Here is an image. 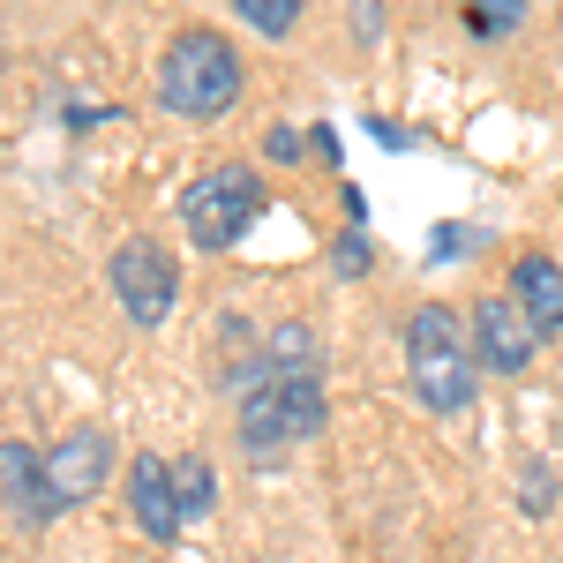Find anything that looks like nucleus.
Wrapping results in <instances>:
<instances>
[{"label": "nucleus", "instance_id": "nucleus-1", "mask_svg": "<svg viewBox=\"0 0 563 563\" xmlns=\"http://www.w3.org/2000/svg\"><path fill=\"white\" fill-rule=\"evenodd\" d=\"M406 376H413V398L429 413H466L481 384L474 323H459L443 301H421L406 316Z\"/></svg>", "mask_w": 563, "mask_h": 563}, {"label": "nucleus", "instance_id": "nucleus-2", "mask_svg": "<svg viewBox=\"0 0 563 563\" xmlns=\"http://www.w3.org/2000/svg\"><path fill=\"white\" fill-rule=\"evenodd\" d=\"M241 84H249V68H241V53L218 38V31H180L166 45V60H158V98H166V113H180V121L233 113L241 106Z\"/></svg>", "mask_w": 563, "mask_h": 563}, {"label": "nucleus", "instance_id": "nucleus-3", "mask_svg": "<svg viewBox=\"0 0 563 563\" xmlns=\"http://www.w3.org/2000/svg\"><path fill=\"white\" fill-rule=\"evenodd\" d=\"M256 218H263V174L241 158H218L180 188V225L196 249H233Z\"/></svg>", "mask_w": 563, "mask_h": 563}, {"label": "nucleus", "instance_id": "nucleus-4", "mask_svg": "<svg viewBox=\"0 0 563 563\" xmlns=\"http://www.w3.org/2000/svg\"><path fill=\"white\" fill-rule=\"evenodd\" d=\"M331 421V406H323V384L316 376H286V368H271L256 390H249V406H241V443L249 451H278V443H301Z\"/></svg>", "mask_w": 563, "mask_h": 563}, {"label": "nucleus", "instance_id": "nucleus-5", "mask_svg": "<svg viewBox=\"0 0 563 563\" xmlns=\"http://www.w3.org/2000/svg\"><path fill=\"white\" fill-rule=\"evenodd\" d=\"M106 278H113V301L129 308L135 331H158V323L174 316V301H180V263H174V249H158L151 233L121 241L113 263H106Z\"/></svg>", "mask_w": 563, "mask_h": 563}, {"label": "nucleus", "instance_id": "nucleus-6", "mask_svg": "<svg viewBox=\"0 0 563 563\" xmlns=\"http://www.w3.org/2000/svg\"><path fill=\"white\" fill-rule=\"evenodd\" d=\"M466 323H474L481 368H496V376H526V368H533V353H541V331L526 323V308L511 301V294H481Z\"/></svg>", "mask_w": 563, "mask_h": 563}, {"label": "nucleus", "instance_id": "nucleus-7", "mask_svg": "<svg viewBox=\"0 0 563 563\" xmlns=\"http://www.w3.org/2000/svg\"><path fill=\"white\" fill-rule=\"evenodd\" d=\"M106 466H113V443L106 429H68L53 451H45V488H53V511H76L106 488Z\"/></svg>", "mask_w": 563, "mask_h": 563}, {"label": "nucleus", "instance_id": "nucleus-8", "mask_svg": "<svg viewBox=\"0 0 563 563\" xmlns=\"http://www.w3.org/2000/svg\"><path fill=\"white\" fill-rule=\"evenodd\" d=\"M0 481H8V526H15V533H38V526L60 519V511H53V488H45V451L0 443Z\"/></svg>", "mask_w": 563, "mask_h": 563}, {"label": "nucleus", "instance_id": "nucleus-9", "mask_svg": "<svg viewBox=\"0 0 563 563\" xmlns=\"http://www.w3.org/2000/svg\"><path fill=\"white\" fill-rule=\"evenodd\" d=\"M129 511L151 541H174L180 526H188L180 519V496H174V459H158V451L129 459Z\"/></svg>", "mask_w": 563, "mask_h": 563}, {"label": "nucleus", "instance_id": "nucleus-10", "mask_svg": "<svg viewBox=\"0 0 563 563\" xmlns=\"http://www.w3.org/2000/svg\"><path fill=\"white\" fill-rule=\"evenodd\" d=\"M511 301H519L526 323L541 331V346H549V339H563V263L541 256V249L511 256Z\"/></svg>", "mask_w": 563, "mask_h": 563}, {"label": "nucleus", "instance_id": "nucleus-11", "mask_svg": "<svg viewBox=\"0 0 563 563\" xmlns=\"http://www.w3.org/2000/svg\"><path fill=\"white\" fill-rule=\"evenodd\" d=\"M174 496H180V519H203L218 504V481L203 459H174Z\"/></svg>", "mask_w": 563, "mask_h": 563}, {"label": "nucleus", "instance_id": "nucleus-12", "mask_svg": "<svg viewBox=\"0 0 563 563\" xmlns=\"http://www.w3.org/2000/svg\"><path fill=\"white\" fill-rule=\"evenodd\" d=\"M233 15L256 31V38H286L301 23V0H233Z\"/></svg>", "mask_w": 563, "mask_h": 563}, {"label": "nucleus", "instance_id": "nucleus-13", "mask_svg": "<svg viewBox=\"0 0 563 563\" xmlns=\"http://www.w3.org/2000/svg\"><path fill=\"white\" fill-rule=\"evenodd\" d=\"M459 15H466L474 38H504V31H519L526 0H459Z\"/></svg>", "mask_w": 563, "mask_h": 563}, {"label": "nucleus", "instance_id": "nucleus-14", "mask_svg": "<svg viewBox=\"0 0 563 563\" xmlns=\"http://www.w3.org/2000/svg\"><path fill=\"white\" fill-rule=\"evenodd\" d=\"M301 151H308L301 129H271L263 135V158H271V166H301Z\"/></svg>", "mask_w": 563, "mask_h": 563}, {"label": "nucleus", "instance_id": "nucleus-15", "mask_svg": "<svg viewBox=\"0 0 563 563\" xmlns=\"http://www.w3.org/2000/svg\"><path fill=\"white\" fill-rule=\"evenodd\" d=\"M353 38H361V45L384 38V0H353Z\"/></svg>", "mask_w": 563, "mask_h": 563}, {"label": "nucleus", "instance_id": "nucleus-16", "mask_svg": "<svg viewBox=\"0 0 563 563\" xmlns=\"http://www.w3.org/2000/svg\"><path fill=\"white\" fill-rule=\"evenodd\" d=\"M361 271H368V241L346 233V241H339V278H361Z\"/></svg>", "mask_w": 563, "mask_h": 563}, {"label": "nucleus", "instance_id": "nucleus-17", "mask_svg": "<svg viewBox=\"0 0 563 563\" xmlns=\"http://www.w3.org/2000/svg\"><path fill=\"white\" fill-rule=\"evenodd\" d=\"M541 504H549V474L533 466V474H526V511H541Z\"/></svg>", "mask_w": 563, "mask_h": 563}]
</instances>
